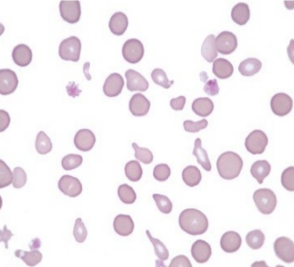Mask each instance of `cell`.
<instances>
[{
    "instance_id": "11",
    "label": "cell",
    "mask_w": 294,
    "mask_h": 267,
    "mask_svg": "<svg viewBox=\"0 0 294 267\" xmlns=\"http://www.w3.org/2000/svg\"><path fill=\"white\" fill-rule=\"evenodd\" d=\"M293 102L291 98L283 92L274 94L270 100V107L276 115L283 116L290 112Z\"/></svg>"
},
{
    "instance_id": "20",
    "label": "cell",
    "mask_w": 294,
    "mask_h": 267,
    "mask_svg": "<svg viewBox=\"0 0 294 267\" xmlns=\"http://www.w3.org/2000/svg\"><path fill=\"white\" fill-rule=\"evenodd\" d=\"M12 56L16 64L20 67H26L31 63L33 54L28 46L20 44L13 49Z\"/></svg>"
},
{
    "instance_id": "51",
    "label": "cell",
    "mask_w": 294,
    "mask_h": 267,
    "mask_svg": "<svg viewBox=\"0 0 294 267\" xmlns=\"http://www.w3.org/2000/svg\"><path fill=\"white\" fill-rule=\"evenodd\" d=\"M29 245L31 250H36L41 247V241L39 238L36 237L32 240Z\"/></svg>"
},
{
    "instance_id": "3",
    "label": "cell",
    "mask_w": 294,
    "mask_h": 267,
    "mask_svg": "<svg viewBox=\"0 0 294 267\" xmlns=\"http://www.w3.org/2000/svg\"><path fill=\"white\" fill-rule=\"evenodd\" d=\"M253 199L258 210L265 215L271 214L277 204L275 194L268 188L256 190L253 194Z\"/></svg>"
},
{
    "instance_id": "48",
    "label": "cell",
    "mask_w": 294,
    "mask_h": 267,
    "mask_svg": "<svg viewBox=\"0 0 294 267\" xmlns=\"http://www.w3.org/2000/svg\"><path fill=\"white\" fill-rule=\"evenodd\" d=\"M186 100V97L182 95L173 98L170 100V106L175 110H182L184 108Z\"/></svg>"
},
{
    "instance_id": "34",
    "label": "cell",
    "mask_w": 294,
    "mask_h": 267,
    "mask_svg": "<svg viewBox=\"0 0 294 267\" xmlns=\"http://www.w3.org/2000/svg\"><path fill=\"white\" fill-rule=\"evenodd\" d=\"M117 194L120 200L124 203L130 204L133 203L136 199V195L133 189L127 184H123L119 186Z\"/></svg>"
},
{
    "instance_id": "27",
    "label": "cell",
    "mask_w": 294,
    "mask_h": 267,
    "mask_svg": "<svg viewBox=\"0 0 294 267\" xmlns=\"http://www.w3.org/2000/svg\"><path fill=\"white\" fill-rule=\"evenodd\" d=\"M201 140L197 138L194 143L193 154L197 159L198 164L206 171L211 170V164L209 159L207 151L202 147Z\"/></svg>"
},
{
    "instance_id": "46",
    "label": "cell",
    "mask_w": 294,
    "mask_h": 267,
    "mask_svg": "<svg viewBox=\"0 0 294 267\" xmlns=\"http://www.w3.org/2000/svg\"><path fill=\"white\" fill-rule=\"evenodd\" d=\"M169 267L186 266L192 267V264L189 258L184 255H179L174 257L171 260Z\"/></svg>"
},
{
    "instance_id": "5",
    "label": "cell",
    "mask_w": 294,
    "mask_h": 267,
    "mask_svg": "<svg viewBox=\"0 0 294 267\" xmlns=\"http://www.w3.org/2000/svg\"><path fill=\"white\" fill-rule=\"evenodd\" d=\"M268 144L266 135L262 130L255 129L246 138L245 146L249 153L253 155L263 153Z\"/></svg>"
},
{
    "instance_id": "43",
    "label": "cell",
    "mask_w": 294,
    "mask_h": 267,
    "mask_svg": "<svg viewBox=\"0 0 294 267\" xmlns=\"http://www.w3.org/2000/svg\"><path fill=\"white\" fill-rule=\"evenodd\" d=\"M171 172V169L167 164H159L154 167L153 176L157 180L164 182L170 176Z\"/></svg>"
},
{
    "instance_id": "42",
    "label": "cell",
    "mask_w": 294,
    "mask_h": 267,
    "mask_svg": "<svg viewBox=\"0 0 294 267\" xmlns=\"http://www.w3.org/2000/svg\"><path fill=\"white\" fill-rule=\"evenodd\" d=\"M73 234L76 241L83 243L87 236V230L81 218H77L75 222Z\"/></svg>"
},
{
    "instance_id": "50",
    "label": "cell",
    "mask_w": 294,
    "mask_h": 267,
    "mask_svg": "<svg viewBox=\"0 0 294 267\" xmlns=\"http://www.w3.org/2000/svg\"><path fill=\"white\" fill-rule=\"evenodd\" d=\"M13 235L14 234L7 228L6 225L5 224L3 229L0 230V241L5 243L6 248L8 249V241Z\"/></svg>"
},
{
    "instance_id": "18",
    "label": "cell",
    "mask_w": 294,
    "mask_h": 267,
    "mask_svg": "<svg viewBox=\"0 0 294 267\" xmlns=\"http://www.w3.org/2000/svg\"><path fill=\"white\" fill-rule=\"evenodd\" d=\"M242 243V238L237 232L229 231L225 232L221 237L220 246L226 252L233 253L237 251Z\"/></svg>"
},
{
    "instance_id": "23",
    "label": "cell",
    "mask_w": 294,
    "mask_h": 267,
    "mask_svg": "<svg viewBox=\"0 0 294 267\" xmlns=\"http://www.w3.org/2000/svg\"><path fill=\"white\" fill-rule=\"evenodd\" d=\"M250 16L248 5L245 3H239L235 5L231 10V16L232 20L237 24L242 26L248 21Z\"/></svg>"
},
{
    "instance_id": "14",
    "label": "cell",
    "mask_w": 294,
    "mask_h": 267,
    "mask_svg": "<svg viewBox=\"0 0 294 267\" xmlns=\"http://www.w3.org/2000/svg\"><path fill=\"white\" fill-rule=\"evenodd\" d=\"M96 141L94 133L90 129H79L74 138V144L79 150L83 152L90 151L93 147Z\"/></svg>"
},
{
    "instance_id": "15",
    "label": "cell",
    "mask_w": 294,
    "mask_h": 267,
    "mask_svg": "<svg viewBox=\"0 0 294 267\" xmlns=\"http://www.w3.org/2000/svg\"><path fill=\"white\" fill-rule=\"evenodd\" d=\"M126 79V87L130 91H146L149 86L146 79L139 72L130 69L125 73Z\"/></svg>"
},
{
    "instance_id": "40",
    "label": "cell",
    "mask_w": 294,
    "mask_h": 267,
    "mask_svg": "<svg viewBox=\"0 0 294 267\" xmlns=\"http://www.w3.org/2000/svg\"><path fill=\"white\" fill-rule=\"evenodd\" d=\"M281 183L283 187L289 191H294V167L286 168L281 175Z\"/></svg>"
},
{
    "instance_id": "32",
    "label": "cell",
    "mask_w": 294,
    "mask_h": 267,
    "mask_svg": "<svg viewBox=\"0 0 294 267\" xmlns=\"http://www.w3.org/2000/svg\"><path fill=\"white\" fill-rule=\"evenodd\" d=\"M53 145L50 138L43 131H40L36 136L35 148L41 155L49 153L52 149Z\"/></svg>"
},
{
    "instance_id": "39",
    "label": "cell",
    "mask_w": 294,
    "mask_h": 267,
    "mask_svg": "<svg viewBox=\"0 0 294 267\" xmlns=\"http://www.w3.org/2000/svg\"><path fill=\"white\" fill-rule=\"evenodd\" d=\"M153 198L161 212L164 214H169L172 211L173 204L167 196L160 194H154Z\"/></svg>"
},
{
    "instance_id": "37",
    "label": "cell",
    "mask_w": 294,
    "mask_h": 267,
    "mask_svg": "<svg viewBox=\"0 0 294 267\" xmlns=\"http://www.w3.org/2000/svg\"><path fill=\"white\" fill-rule=\"evenodd\" d=\"M153 81L156 84L166 89L169 88L174 83V80L170 81L166 72L161 68H155L151 73Z\"/></svg>"
},
{
    "instance_id": "7",
    "label": "cell",
    "mask_w": 294,
    "mask_h": 267,
    "mask_svg": "<svg viewBox=\"0 0 294 267\" xmlns=\"http://www.w3.org/2000/svg\"><path fill=\"white\" fill-rule=\"evenodd\" d=\"M273 248L276 255L285 263H291L294 261V243L285 236L278 237L273 243Z\"/></svg>"
},
{
    "instance_id": "45",
    "label": "cell",
    "mask_w": 294,
    "mask_h": 267,
    "mask_svg": "<svg viewBox=\"0 0 294 267\" xmlns=\"http://www.w3.org/2000/svg\"><path fill=\"white\" fill-rule=\"evenodd\" d=\"M208 123L207 120L204 118L196 122L191 120H186L184 121L183 125L186 131L194 133L205 128Z\"/></svg>"
},
{
    "instance_id": "24",
    "label": "cell",
    "mask_w": 294,
    "mask_h": 267,
    "mask_svg": "<svg viewBox=\"0 0 294 267\" xmlns=\"http://www.w3.org/2000/svg\"><path fill=\"white\" fill-rule=\"evenodd\" d=\"M270 171L271 166L265 160L256 161L250 168L251 175L260 184H262L263 180L268 176Z\"/></svg>"
},
{
    "instance_id": "13",
    "label": "cell",
    "mask_w": 294,
    "mask_h": 267,
    "mask_svg": "<svg viewBox=\"0 0 294 267\" xmlns=\"http://www.w3.org/2000/svg\"><path fill=\"white\" fill-rule=\"evenodd\" d=\"M124 81L122 76L117 73L110 74L105 79L103 91L109 97L118 96L122 91Z\"/></svg>"
},
{
    "instance_id": "17",
    "label": "cell",
    "mask_w": 294,
    "mask_h": 267,
    "mask_svg": "<svg viewBox=\"0 0 294 267\" xmlns=\"http://www.w3.org/2000/svg\"><path fill=\"white\" fill-rule=\"evenodd\" d=\"M191 252L195 261L200 263L207 262L212 254L210 245L202 239L197 240L191 247Z\"/></svg>"
},
{
    "instance_id": "1",
    "label": "cell",
    "mask_w": 294,
    "mask_h": 267,
    "mask_svg": "<svg viewBox=\"0 0 294 267\" xmlns=\"http://www.w3.org/2000/svg\"><path fill=\"white\" fill-rule=\"evenodd\" d=\"M179 224L183 231L192 235L203 234L207 230L209 225L207 216L195 208L184 210L179 215Z\"/></svg>"
},
{
    "instance_id": "49",
    "label": "cell",
    "mask_w": 294,
    "mask_h": 267,
    "mask_svg": "<svg viewBox=\"0 0 294 267\" xmlns=\"http://www.w3.org/2000/svg\"><path fill=\"white\" fill-rule=\"evenodd\" d=\"M0 115H1V132L5 130L9 126L11 118L9 114L6 111L1 109L0 110Z\"/></svg>"
},
{
    "instance_id": "19",
    "label": "cell",
    "mask_w": 294,
    "mask_h": 267,
    "mask_svg": "<svg viewBox=\"0 0 294 267\" xmlns=\"http://www.w3.org/2000/svg\"><path fill=\"white\" fill-rule=\"evenodd\" d=\"M113 226L116 233L123 236L131 234L134 227L131 216L123 214H118L114 218Z\"/></svg>"
},
{
    "instance_id": "8",
    "label": "cell",
    "mask_w": 294,
    "mask_h": 267,
    "mask_svg": "<svg viewBox=\"0 0 294 267\" xmlns=\"http://www.w3.org/2000/svg\"><path fill=\"white\" fill-rule=\"evenodd\" d=\"M59 10L62 19L69 23L74 24L80 20L81 10L79 1H61Z\"/></svg>"
},
{
    "instance_id": "30",
    "label": "cell",
    "mask_w": 294,
    "mask_h": 267,
    "mask_svg": "<svg viewBox=\"0 0 294 267\" xmlns=\"http://www.w3.org/2000/svg\"><path fill=\"white\" fill-rule=\"evenodd\" d=\"M15 256L21 258L29 266H34L40 263L43 258L41 252L38 250H31L27 251L22 249H17L15 252Z\"/></svg>"
},
{
    "instance_id": "35",
    "label": "cell",
    "mask_w": 294,
    "mask_h": 267,
    "mask_svg": "<svg viewBox=\"0 0 294 267\" xmlns=\"http://www.w3.org/2000/svg\"><path fill=\"white\" fill-rule=\"evenodd\" d=\"M146 234L152 243L156 255L162 260H167L169 256V252L165 244L159 239L154 238L150 231L147 229Z\"/></svg>"
},
{
    "instance_id": "22",
    "label": "cell",
    "mask_w": 294,
    "mask_h": 267,
    "mask_svg": "<svg viewBox=\"0 0 294 267\" xmlns=\"http://www.w3.org/2000/svg\"><path fill=\"white\" fill-rule=\"evenodd\" d=\"M233 71L232 64L225 58H219L213 62L212 72L220 79H224L230 77Z\"/></svg>"
},
{
    "instance_id": "29",
    "label": "cell",
    "mask_w": 294,
    "mask_h": 267,
    "mask_svg": "<svg viewBox=\"0 0 294 267\" xmlns=\"http://www.w3.org/2000/svg\"><path fill=\"white\" fill-rule=\"evenodd\" d=\"M201 54L203 58L208 62H212L217 57L215 45V36L213 34L208 35L204 40L201 47Z\"/></svg>"
},
{
    "instance_id": "41",
    "label": "cell",
    "mask_w": 294,
    "mask_h": 267,
    "mask_svg": "<svg viewBox=\"0 0 294 267\" xmlns=\"http://www.w3.org/2000/svg\"><path fill=\"white\" fill-rule=\"evenodd\" d=\"M0 161V188H3L12 183L13 177L9 167L4 161Z\"/></svg>"
},
{
    "instance_id": "4",
    "label": "cell",
    "mask_w": 294,
    "mask_h": 267,
    "mask_svg": "<svg viewBox=\"0 0 294 267\" xmlns=\"http://www.w3.org/2000/svg\"><path fill=\"white\" fill-rule=\"evenodd\" d=\"M81 43L76 36H71L63 40L59 47V55L65 61L77 62L80 58Z\"/></svg>"
},
{
    "instance_id": "26",
    "label": "cell",
    "mask_w": 294,
    "mask_h": 267,
    "mask_svg": "<svg viewBox=\"0 0 294 267\" xmlns=\"http://www.w3.org/2000/svg\"><path fill=\"white\" fill-rule=\"evenodd\" d=\"M262 67L261 61L255 58H248L239 65L238 71L244 76H251L257 73Z\"/></svg>"
},
{
    "instance_id": "25",
    "label": "cell",
    "mask_w": 294,
    "mask_h": 267,
    "mask_svg": "<svg viewBox=\"0 0 294 267\" xmlns=\"http://www.w3.org/2000/svg\"><path fill=\"white\" fill-rule=\"evenodd\" d=\"M214 103L208 97H199L195 99L192 104L193 111L198 115L206 117L209 115L214 109Z\"/></svg>"
},
{
    "instance_id": "10",
    "label": "cell",
    "mask_w": 294,
    "mask_h": 267,
    "mask_svg": "<svg viewBox=\"0 0 294 267\" xmlns=\"http://www.w3.org/2000/svg\"><path fill=\"white\" fill-rule=\"evenodd\" d=\"M58 186L64 195L72 198L79 196L83 190L80 180L77 178L69 175H63L60 178Z\"/></svg>"
},
{
    "instance_id": "33",
    "label": "cell",
    "mask_w": 294,
    "mask_h": 267,
    "mask_svg": "<svg viewBox=\"0 0 294 267\" xmlns=\"http://www.w3.org/2000/svg\"><path fill=\"white\" fill-rule=\"evenodd\" d=\"M248 246L252 249H258L263 245L265 235L260 229H255L249 231L245 237Z\"/></svg>"
},
{
    "instance_id": "31",
    "label": "cell",
    "mask_w": 294,
    "mask_h": 267,
    "mask_svg": "<svg viewBox=\"0 0 294 267\" xmlns=\"http://www.w3.org/2000/svg\"><path fill=\"white\" fill-rule=\"evenodd\" d=\"M124 172L127 179L134 182L138 181L142 175V168L136 160H131L125 164Z\"/></svg>"
},
{
    "instance_id": "16",
    "label": "cell",
    "mask_w": 294,
    "mask_h": 267,
    "mask_svg": "<svg viewBox=\"0 0 294 267\" xmlns=\"http://www.w3.org/2000/svg\"><path fill=\"white\" fill-rule=\"evenodd\" d=\"M150 106V101L144 95L139 93L133 94L129 101V111L132 115L136 116L146 115Z\"/></svg>"
},
{
    "instance_id": "21",
    "label": "cell",
    "mask_w": 294,
    "mask_h": 267,
    "mask_svg": "<svg viewBox=\"0 0 294 267\" xmlns=\"http://www.w3.org/2000/svg\"><path fill=\"white\" fill-rule=\"evenodd\" d=\"M128 25V21L126 15L121 12H117L111 17L108 26L112 33L120 36L124 33Z\"/></svg>"
},
{
    "instance_id": "28",
    "label": "cell",
    "mask_w": 294,
    "mask_h": 267,
    "mask_svg": "<svg viewBox=\"0 0 294 267\" xmlns=\"http://www.w3.org/2000/svg\"><path fill=\"white\" fill-rule=\"evenodd\" d=\"M184 183L189 187L198 185L202 179L200 170L195 166L189 165L185 167L182 173Z\"/></svg>"
},
{
    "instance_id": "36",
    "label": "cell",
    "mask_w": 294,
    "mask_h": 267,
    "mask_svg": "<svg viewBox=\"0 0 294 267\" xmlns=\"http://www.w3.org/2000/svg\"><path fill=\"white\" fill-rule=\"evenodd\" d=\"M83 162L82 156L70 154L65 156L61 160L62 168L66 171L72 170L79 167Z\"/></svg>"
},
{
    "instance_id": "9",
    "label": "cell",
    "mask_w": 294,
    "mask_h": 267,
    "mask_svg": "<svg viewBox=\"0 0 294 267\" xmlns=\"http://www.w3.org/2000/svg\"><path fill=\"white\" fill-rule=\"evenodd\" d=\"M216 50L221 54L228 55L233 52L237 46L236 36L229 31L219 33L215 40Z\"/></svg>"
},
{
    "instance_id": "47",
    "label": "cell",
    "mask_w": 294,
    "mask_h": 267,
    "mask_svg": "<svg viewBox=\"0 0 294 267\" xmlns=\"http://www.w3.org/2000/svg\"><path fill=\"white\" fill-rule=\"evenodd\" d=\"M203 90L204 92L210 96H214L218 94L219 87L216 79L208 80L205 84Z\"/></svg>"
},
{
    "instance_id": "2",
    "label": "cell",
    "mask_w": 294,
    "mask_h": 267,
    "mask_svg": "<svg viewBox=\"0 0 294 267\" xmlns=\"http://www.w3.org/2000/svg\"><path fill=\"white\" fill-rule=\"evenodd\" d=\"M243 165V160L240 156L231 151L221 154L216 163L219 175L226 180H232L237 177L242 169Z\"/></svg>"
},
{
    "instance_id": "38",
    "label": "cell",
    "mask_w": 294,
    "mask_h": 267,
    "mask_svg": "<svg viewBox=\"0 0 294 267\" xmlns=\"http://www.w3.org/2000/svg\"><path fill=\"white\" fill-rule=\"evenodd\" d=\"M132 147L134 150L135 158L144 164H149L153 160L152 152L148 148L139 147L135 143H132Z\"/></svg>"
},
{
    "instance_id": "6",
    "label": "cell",
    "mask_w": 294,
    "mask_h": 267,
    "mask_svg": "<svg viewBox=\"0 0 294 267\" xmlns=\"http://www.w3.org/2000/svg\"><path fill=\"white\" fill-rule=\"evenodd\" d=\"M122 54L127 62L131 64L138 63L141 60L144 54L142 43L135 38L126 40L122 46Z\"/></svg>"
},
{
    "instance_id": "44",
    "label": "cell",
    "mask_w": 294,
    "mask_h": 267,
    "mask_svg": "<svg viewBox=\"0 0 294 267\" xmlns=\"http://www.w3.org/2000/svg\"><path fill=\"white\" fill-rule=\"evenodd\" d=\"M13 174V187L17 189L23 187L27 180V176L25 170L20 167H17L14 169Z\"/></svg>"
},
{
    "instance_id": "12",
    "label": "cell",
    "mask_w": 294,
    "mask_h": 267,
    "mask_svg": "<svg viewBox=\"0 0 294 267\" xmlns=\"http://www.w3.org/2000/svg\"><path fill=\"white\" fill-rule=\"evenodd\" d=\"M19 83L17 75L15 71L10 69L0 70V93L9 95L17 89Z\"/></svg>"
}]
</instances>
